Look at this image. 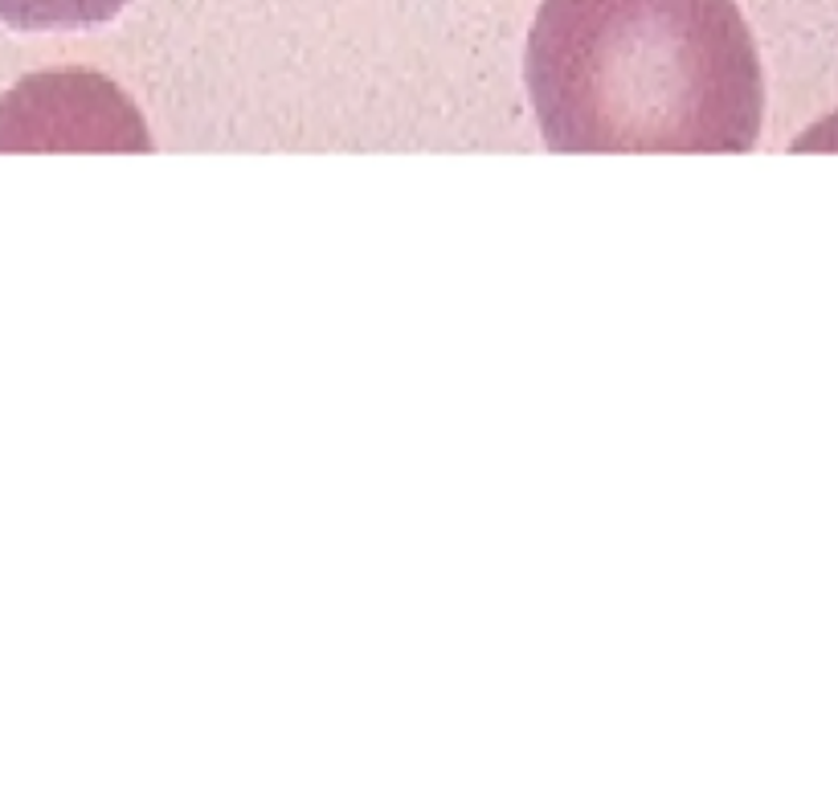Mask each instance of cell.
Listing matches in <instances>:
<instances>
[{"label":"cell","mask_w":838,"mask_h":785,"mask_svg":"<svg viewBox=\"0 0 838 785\" xmlns=\"http://www.w3.org/2000/svg\"><path fill=\"white\" fill-rule=\"evenodd\" d=\"M524 78L552 152H749L765 115L736 0H545Z\"/></svg>","instance_id":"1"},{"label":"cell","mask_w":838,"mask_h":785,"mask_svg":"<svg viewBox=\"0 0 838 785\" xmlns=\"http://www.w3.org/2000/svg\"><path fill=\"white\" fill-rule=\"evenodd\" d=\"M127 0H0V21L13 29H90L120 17Z\"/></svg>","instance_id":"2"}]
</instances>
